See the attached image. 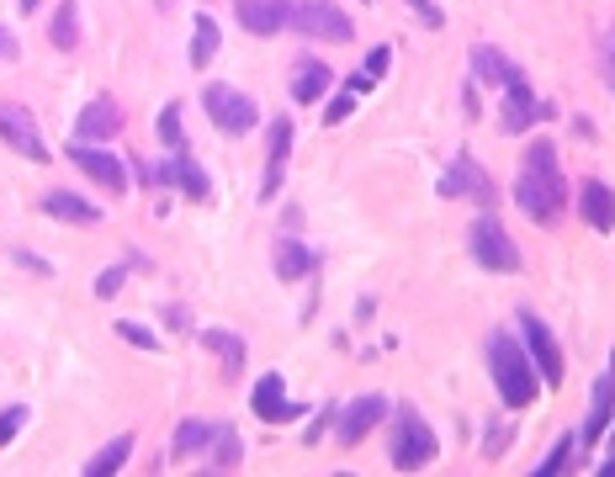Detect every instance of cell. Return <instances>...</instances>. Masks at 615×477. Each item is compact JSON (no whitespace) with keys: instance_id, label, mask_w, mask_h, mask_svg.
<instances>
[{"instance_id":"cell-1","label":"cell","mask_w":615,"mask_h":477,"mask_svg":"<svg viewBox=\"0 0 615 477\" xmlns=\"http://www.w3.org/2000/svg\"><path fill=\"white\" fill-rule=\"evenodd\" d=\"M515 202H521V213L531 217V223H557V217H563L568 186H563V165H557V149H552V143H531V149H525Z\"/></svg>"},{"instance_id":"cell-2","label":"cell","mask_w":615,"mask_h":477,"mask_svg":"<svg viewBox=\"0 0 615 477\" xmlns=\"http://www.w3.org/2000/svg\"><path fill=\"white\" fill-rule=\"evenodd\" d=\"M488 366H494V387L510 408H531L536 393H542V377H536V361L525 351L515 334H494L488 339Z\"/></svg>"},{"instance_id":"cell-3","label":"cell","mask_w":615,"mask_h":477,"mask_svg":"<svg viewBox=\"0 0 615 477\" xmlns=\"http://www.w3.org/2000/svg\"><path fill=\"white\" fill-rule=\"evenodd\" d=\"M286 27H298L308 38H324V43H345L355 32L351 17L340 6H330V0H292L286 6Z\"/></svg>"},{"instance_id":"cell-4","label":"cell","mask_w":615,"mask_h":477,"mask_svg":"<svg viewBox=\"0 0 615 477\" xmlns=\"http://www.w3.org/2000/svg\"><path fill=\"white\" fill-rule=\"evenodd\" d=\"M435 461V435L420 414H399L393 419V467L399 473H420Z\"/></svg>"},{"instance_id":"cell-5","label":"cell","mask_w":615,"mask_h":477,"mask_svg":"<svg viewBox=\"0 0 615 477\" xmlns=\"http://www.w3.org/2000/svg\"><path fill=\"white\" fill-rule=\"evenodd\" d=\"M202 106H208V118H213V128H223V133H250L255 122H261V106L250 101V95H239L234 85H208L202 91Z\"/></svg>"},{"instance_id":"cell-6","label":"cell","mask_w":615,"mask_h":477,"mask_svg":"<svg viewBox=\"0 0 615 477\" xmlns=\"http://www.w3.org/2000/svg\"><path fill=\"white\" fill-rule=\"evenodd\" d=\"M467 244H473L477 265H488V271H521V250H515L510 234L498 229V217H477L473 234H467Z\"/></svg>"},{"instance_id":"cell-7","label":"cell","mask_w":615,"mask_h":477,"mask_svg":"<svg viewBox=\"0 0 615 477\" xmlns=\"http://www.w3.org/2000/svg\"><path fill=\"white\" fill-rule=\"evenodd\" d=\"M70 160L80 165V175H91L101 191H112V196H122L128 191V165H122L118 154H107V149H95V143H70Z\"/></svg>"},{"instance_id":"cell-8","label":"cell","mask_w":615,"mask_h":477,"mask_svg":"<svg viewBox=\"0 0 615 477\" xmlns=\"http://www.w3.org/2000/svg\"><path fill=\"white\" fill-rule=\"evenodd\" d=\"M521 334H525V351H531V361H536V377L557 387V382H563V351H557L552 329H546L536 313H521Z\"/></svg>"},{"instance_id":"cell-9","label":"cell","mask_w":615,"mask_h":477,"mask_svg":"<svg viewBox=\"0 0 615 477\" xmlns=\"http://www.w3.org/2000/svg\"><path fill=\"white\" fill-rule=\"evenodd\" d=\"M0 139L11 143L22 160H38V165L48 160V143H43V133H38V118H32L27 106H0Z\"/></svg>"},{"instance_id":"cell-10","label":"cell","mask_w":615,"mask_h":477,"mask_svg":"<svg viewBox=\"0 0 615 477\" xmlns=\"http://www.w3.org/2000/svg\"><path fill=\"white\" fill-rule=\"evenodd\" d=\"M286 160H292V122L276 118V122H271V133H265V181H261V202H271V196H276V186H282V175H286Z\"/></svg>"},{"instance_id":"cell-11","label":"cell","mask_w":615,"mask_h":477,"mask_svg":"<svg viewBox=\"0 0 615 477\" xmlns=\"http://www.w3.org/2000/svg\"><path fill=\"white\" fill-rule=\"evenodd\" d=\"M441 196H473V202H494V181L483 175V170L467 160V154H456L451 160V170H446V181H441Z\"/></svg>"},{"instance_id":"cell-12","label":"cell","mask_w":615,"mask_h":477,"mask_svg":"<svg viewBox=\"0 0 615 477\" xmlns=\"http://www.w3.org/2000/svg\"><path fill=\"white\" fill-rule=\"evenodd\" d=\"M286 6H292V0H234L244 32H255V38H276V32H282Z\"/></svg>"},{"instance_id":"cell-13","label":"cell","mask_w":615,"mask_h":477,"mask_svg":"<svg viewBox=\"0 0 615 477\" xmlns=\"http://www.w3.org/2000/svg\"><path fill=\"white\" fill-rule=\"evenodd\" d=\"M250 408L261 414L265 425H286V419H298V414H303V408H298V404H286V393H282V377H276V372H265V377H261V387L250 393Z\"/></svg>"},{"instance_id":"cell-14","label":"cell","mask_w":615,"mask_h":477,"mask_svg":"<svg viewBox=\"0 0 615 477\" xmlns=\"http://www.w3.org/2000/svg\"><path fill=\"white\" fill-rule=\"evenodd\" d=\"M504 133H525L531 122H542V118H552V106H542L536 95L525 91V80H515V85H504Z\"/></svg>"},{"instance_id":"cell-15","label":"cell","mask_w":615,"mask_h":477,"mask_svg":"<svg viewBox=\"0 0 615 477\" xmlns=\"http://www.w3.org/2000/svg\"><path fill=\"white\" fill-rule=\"evenodd\" d=\"M118 128H122L118 101H112V95H95L91 106L80 112V122H74V139H80V143H95V139H112Z\"/></svg>"},{"instance_id":"cell-16","label":"cell","mask_w":615,"mask_h":477,"mask_svg":"<svg viewBox=\"0 0 615 477\" xmlns=\"http://www.w3.org/2000/svg\"><path fill=\"white\" fill-rule=\"evenodd\" d=\"M382 419H387V404H382V398H355V404L340 414L334 435H340V446H355V440H361L372 425H382Z\"/></svg>"},{"instance_id":"cell-17","label":"cell","mask_w":615,"mask_h":477,"mask_svg":"<svg viewBox=\"0 0 615 477\" xmlns=\"http://www.w3.org/2000/svg\"><path fill=\"white\" fill-rule=\"evenodd\" d=\"M578 207H584V223H589V229H599V234H611L615 229V191L605 186V181H584Z\"/></svg>"},{"instance_id":"cell-18","label":"cell","mask_w":615,"mask_h":477,"mask_svg":"<svg viewBox=\"0 0 615 477\" xmlns=\"http://www.w3.org/2000/svg\"><path fill=\"white\" fill-rule=\"evenodd\" d=\"M473 74L483 80V85H515L521 80V70L498 53V48H488V43H477L473 48Z\"/></svg>"},{"instance_id":"cell-19","label":"cell","mask_w":615,"mask_h":477,"mask_svg":"<svg viewBox=\"0 0 615 477\" xmlns=\"http://www.w3.org/2000/svg\"><path fill=\"white\" fill-rule=\"evenodd\" d=\"M611 414H615V372H605V377L594 382V408H589V425H584V446H594L605 435Z\"/></svg>"},{"instance_id":"cell-20","label":"cell","mask_w":615,"mask_h":477,"mask_svg":"<svg viewBox=\"0 0 615 477\" xmlns=\"http://www.w3.org/2000/svg\"><path fill=\"white\" fill-rule=\"evenodd\" d=\"M324 91H330V64H319V59H303V64L292 70V101L313 106V101H319Z\"/></svg>"},{"instance_id":"cell-21","label":"cell","mask_w":615,"mask_h":477,"mask_svg":"<svg viewBox=\"0 0 615 477\" xmlns=\"http://www.w3.org/2000/svg\"><path fill=\"white\" fill-rule=\"evenodd\" d=\"M43 213L48 217H64V223H95V217H101V207H95V202H85V196H74V191H48Z\"/></svg>"},{"instance_id":"cell-22","label":"cell","mask_w":615,"mask_h":477,"mask_svg":"<svg viewBox=\"0 0 615 477\" xmlns=\"http://www.w3.org/2000/svg\"><path fill=\"white\" fill-rule=\"evenodd\" d=\"M160 181H175V186L186 191L191 202H208V191H213V186H208V175H202V170L191 165L186 154H175V160H165V165H160Z\"/></svg>"},{"instance_id":"cell-23","label":"cell","mask_w":615,"mask_h":477,"mask_svg":"<svg viewBox=\"0 0 615 477\" xmlns=\"http://www.w3.org/2000/svg\"><path fill=\"white\" fill-rule=\"evenodd\" d=\"M202 345L213 351L218 361H223V377H239L244 372V339L229 329H202Z\"/></svg>"},{"instance_id":"cell-24","label":"cell","mask_w":615,"mask_h":477,"mask_svg":"<svg viewBox=\"0 0 615 477\" xmlns=\"http://www.w3.org/2000/svg\"><path fill=\"white\" fill-rule=\"evenodd\" d=\"M48 38H53V48H64V53L80 43V0H64V6L53 11V27H48Z\"/></svg>"},{"instance_id":"cell-25","label":"cell","mask_w":615,"mask_h":477,"mask_svg":"<svg viewBox=\"0 0 615 477\" xmlns=\"http://www.w3.org/2000/svg\"><path fill=\"white\" fill-rule=\"evenodd\" d=\"M213 429L208 419H186V425H175V435H170V451L175 456H191V451H202V446H213Z\"/></svg>"},{"instance_id":"cell-26","label":"cell","mask_w":615,"mask_h":477,"mask_svg":"<svg viewBox=\"0 0 615 477\" xmlns=\"http://www.w3.org/2000/svg\"><path fill=\"white\" fill-rule=\"evenodd\" d=\"M276 271H282L286 282L308 276V271H313V250H303L298 238H282V244H276Z\"/></svg>"},{"instance_id":"cell-27","label":"cell","mask_w":615,"mask_h":477,"mask_svg":"<svg viewBox=\"0 0 615 477\" xmlns=\"http://www.w3.org/2000/svg\"><path fill=\"white\" fill-rule=\"evenodd\" d=\"M128 456H133V435H118V440H112L107 451H95L91 461H85V477H107V473H118V467L128 461Z\"/></svg>"},{"instance_id":"cell-28","label":"cell","mask_w":615,"mask_h":477,"mask_svg":"<svg viewBox=\"0 0 615 477\" xmlns=\"http://www.w3.org/2000/svg\"><path fill=\"white\" fill-rule=\"evenodd\" d=\"M213 53H218V22H213V17H196V38H191V64H196V70H208V64H213Z\"/></svg>"},{"instance_id":"cell-29","label":"cell","mask_w":615,"mask_h":477,"mask_svg":"<svg viewBox=\"0 0 615 477\" xmlns=\"http://www.w3.org/2000/svg\"><path fill=\"white\" fill-rule=\"evenodd\" d=\"M239 456H244L239 435L229 425H218L213 429V467H223V473H229V467H239Z\"/></svg>"},{"instance_id":"cell-30","label":"cell","mask_w":615,"mask_h":477,"mask_svg":"<svg viewBox=\"0 0 615 477\" xmlns=\"http://www.w3.org/2000/svg\"><path fill=\"white\" fill-rule=\"evenodd\" d=\"M22 425H27V408L22 404H11L6 414H0V451H6L17 435H22Z\"/></svg>"},{"instance_id":"cell-31","label":"cell","mask_w":615,"mask_h":477,"mask_svg":"<svg viewBox=\"0 0 615 477\" xmlns=\"http://www.w3.org/2000/svg\"><path fill=\"white\" fill-rule=\"evenodd\" d=\"M160 139H165L170 149L186 143V133H181V106H165V112H160Z\"/></svg>"},{"instance_id":"cell-32","label":"cell","mask_w":615,"mask_h":477,"mask_svg":"<svg viewBox=\"0 0 615 477\" xmlns=\"http://www.w3.org/2000/svg\"><path fill=\"white\" fill-rule=\"evenodd\" d=\"M118 334L128 339V345H139V351H154V345H160V339H154V334L143 329V324H133V318H122V324H118Z\"/></svg>"},{"instance_id":"cell-33","label":"cell","mask_w":615,"mask_h":477,"mask_svg":"<svg viewBox=\"0 0 615 477\" xmlns=\"http://www.w3.org/2000/svg\"><path fill=\"white\" fill-rule=\"evenodd\" d=\"M122 282H128V265H112V271H101V282H95V297H118Z\"/></svg>"},{"instance_id":"cell-34","label":"cell","mask_w":615,"mask_h":477,"mask_svg":"<svg viewBox=\"0 0 615 477\" xmlns=\"http://www.w3.org/2000/svg\"><path fill=\"white\" fill-rule=\"evenodd\" d=\"M568 451H573V440H568V435H563V440L552 446V456H546V461H542V477H546V473H563V467H568Z\"/></svg>"},{"instance_id":"cell-35","label":"cell","mask_w":615,"mask_h":477,"mask_svg":"<svg viewBox=\"0 0 615 477\" xmlns=\"http://www.w3.org/2000/svg\"><path fill=\"white\" fill-rule=\"evenodd\" d=\"M387 64H393V53H387V48H372V53H366V74H372V80L387 74Z\"/></svg>"},{"instance_id":"cell-36","label":"cell","mask_w":615,"mask_h":477,"mask_svg":"<svg viewBox=\"0 0 615 477\" xmlns=\"http://www.w3.org/2000/svg\"><path fill=\"white\" fill-rule=\"evenodd\" d=\"M351 112H355V101H351V95H334V101H330V118H324V122H334V128H340V122L351 118Z\"/></svg>"},{"instance_id":"cell-37","label":"cell","mask_w":615,"mask_h":477,"mask_svg":"<svg viewBox=\"0 0 615 477\" xmlns=\"http://www.w3.org/2000/svg\"><path fill=\"white\" fill-rule=\"evenodd\" d=\"M414 6H420V11H425V22H430V27H441V11H435V6H430V0H414Z\"/></svg>"},{"instance_id":"cell-38","label":"cell","mask_w":615,"mask_h":477,"mask_svg":"<svg viewBox=\"0 0 615 477\" xmlns=\"http://www.w3.org/2000/svg\"><path fill=\"white\" fill-rule=\"evenodd\" d=\"M599 473H605V477H615V451H611V461H605V467H599Z\"/></svg>"},{"instance_id":"cell-39","label":"cell","mask_w":615,"mask_h":477,"mask_svg":"<svg viewBox=\"0 0 615 477\" xmlns=\"http://www.w3.org/2000/svg\"><path fill=\"white\" fill-rule=\"evenodd\" d=\"M38 6H43V0H22V11H38Z\"/></svg>"},{"instance_id":"cell-40","label":"cell","mask_w":615,"mask_h":477,"mask_svg":"<svg viewBox=\"0 0 615 477\" xmlns=\"http://www.w3.org/2000/svg\"><path fill=\"white\" fill-rule=\"evenodd\" d=\"M0 53H6V32H0Z\"/></svg>"},{"instance_id":"cell-41","label":"cell","mask_w":615,"mask_h":477,"mask_svg":"<svg viewBox=\"0 0 615 477\" xmlns=\"http://www.w3.org/2000/svg\"><path fill=\"white\" fill-rule=\"evenodd\" d=\"M611 53H615V43H611Z\"/></svg>"}]
</instances>
